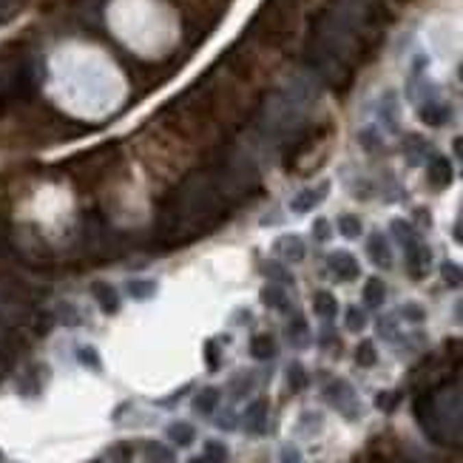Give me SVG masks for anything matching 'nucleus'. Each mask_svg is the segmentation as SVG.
I'll list each match as a JSON object with an SVG mask.
<instances>
[{
  "label": "nucleus",
  "instance_id": "1",
  "mask_svg": "<svg viewBox=\"0 0 463 463\" xmlns=\"http://www.w3.org/2000/svg\"><path fill=\"white\" fill-rule=\"evenodd\" d=\"M324 398L330 401L338 412H344L347 418L358 415V398H355L353 387H350V384H347V381H333L330 387L324 390Z\"/></svg>",
  "mask_w": 463,
  "mask_h": 463
},
{
  "label": "nucleus",
  "instance_id": "2",
  "mask_svg": "<svg viewBox=\"0 0 463 463\" xmlns=\"http://www.w3.org/2000/svg\"><path fill=\"white\" fill-rule=\"evenodd\" d=\"M327 264H330V270L341 281H353L358 276V262H355V256L347 253V250H336V253H330Z\"/></svg>",
  "mask_w": 463,
  "mask_h": 463
},
{
  "label": "nucleus",
  "instance_id": "3",
  "mask_svg": "<svg viewBox=\"0 0 463 463\" xmlns=\"http://www.w3.org/2000/svg\"><path fill=\"white\" fill-rule=\"evenodd\" d=\"M242 427L250 435H262L267 427V401H253L242 415Z\"/></svg>",
  "mask_w": 463,
  "mask_h": 463
},
{
  "label": "nucleus",
  "instance_id": "4",
  "mask_svg": "<svg viewBox=\"0 0 463 463\" xmlns=\"http://www.w3.org/2000/svg\"><path fill=\"white\" fill-rule=\"evenodd\" d=\"M324 194H327V182H324V185H318V188H307V190H301V194H296V197H293L290 210H293V214H310V210H313L316 205H321Z\"/></svg>",
  "mask_w": 463,
  "mask_h": 463
},
{
  "label": "nucleus",
  "instance_id": "5",
  "mask_svg": "<svg viewBox=\"0 0 463 463\" xmlns=\"http://www.w3.org/2000/svg\"><path fill=\"white\" fill-rule=\"evenodd\" d=\"M366 256H370L373 264H378V267H392V250L381 234L370 236V242H366Z\"/></svg>",
  "mask_w": 463,
  "mask_h": 463
},
{
  "label": "nucleus",
  "instance_id": "6",
  "mask_svg": "<svg viewBox=\"0 0 463 463\" xmlns=\"http://www.w3.org/2000/svg\"><path fill=\"white\" fill-rule=\"evenodd\" d=\"M91 293H94V299H97V304H100V310H103V313L114 316V313L120 310V296H117V290H114L111 284L97 281V284L91 287Z\"/></svg>",
  "mask_w": 463,
  "mask_h": 463
},
{
  "label": "nucleus",
  "instance_id": "7",
  "mask_svg": "<svg viewBox=\"0 0 463 463\" xmlns=\"http://www.w3.org/2000/svg\"><path fill=\"white\" fill-rule=\"evenodd\" d=\"M219 398H222L219 387H205V390H199L197 398H194V410H197L199 415H214V410L219 407Z\"/></svg>",
  "mask_w": 463,
  "mask_h": 463
},
{
  "label": "nucleus",
  "instance_id": "8",
  "mask_svg": "<svg viewBox=\"0 0 463 463\" xmlns=\"http://www.w3.org/2000/svg\"><path fill=\"white\" fill-rule=\"evenodd\" d=\"M168 438L173 440V447H190V443L197 440V429L185 421H177L168 427Z\"/></svg>",
  "mask_w": 463,
  "mask_h": 463
},
{
  "label": "nucleus",
  "instance_id": "9",
  "mask_svg": "<svg viewBox=\"0 0 463 463\" xmlns=\"http://www.w3.org/2000/svg\"><path fill=\"white\" fill-rule=\"evenodd\" d=\"M262 301H264L267 307H273V310H281V313H287V307H290V301H287V293H284V287H279V284H267V287H262Z\"/></svg>",
  "mask_w": 463,
  "mask_h": 463
},
{
  "label": "nucleus",
  "instance_id": "10",
  "mask_svg": "<svg viewBox=\"0 0 463 463\" xmlns=\"http://www.w3.org/2000/svg\"><path fill=\"white\" fill-rule=\"evenodd\" d=\"M279 253L290 264H296L304 259V242L299 236H284V239H279Z\"/></svg>",
  "mask_w": 463,
  "mask_h": 463
},
{
  "label": "nucleus",
  "instance_id": "11",
  "mask_svg": "<svg viewBox=\"0 0 463 463\" xmlns=\"http://www.w3.org/2000/svg\"><path fill=\"white\" fill-rule=\"evenodd\" d=\"M429 182L435 188H443V185H449L452 182V165L443 160V157H435L432 165H429Z\"/></svg>",
  "mask_w": 463,
  "mask_h": 463
},
{
  "label": "nucleus",
  "instance_id": "12",
  "mask_svg": "<svg viewBox=\"0 0 463 463\" xmlns=\"http://www.w3.org/2000/svg\"><path fill=\"white\" fill-rule=\"evenodd\" d=\"M250 355L259 358V361L273 358L276 355V341L270 336H253V341H250Z\"/></svg>",
  "mask_w": 463,
  "mask_h": 463
},
{
  "label": "nucleus",
  "instance_id": "13",
  "mask_svg": "<svg viewBox=\"0 0 463 463\" xmlns=\"http://www.w3.org/2000/svg\"><path fill=\"white\" fill-rule=\"evenodd\" d=\"M384 299H387V287H384V281L381 279H370V281H366V287H364L366 307H381Z\"/></svg>",
  "mask_w": 463,
  "mask_h": 463
},
{
  "label": "nucleus",
  "instance_id": "14",
  "mask_svg": "<svg viewBox=\"0 0 463 463\" xmlns=\"http://www.w3.org/2000/svg\"><path fill=\"white\" fill-rule=\"evenodd\" d=\"M313 307H316V313H318L321 318H333V316L338 313V301H336V296H333V293H327V290L316 293Z\"/></svg>",
  "mask_w": 463,
  "mask_h": 463
},
{
  "label": "nucleus",
  "instance_id": "15",
  "mask_svg": "<svg viewBox=\"0 0 463 463\" xmlns=\"http://www.w3.org/2000/svg\"><path fill=\"white\" fill-rule=\"evenodd\" d=\"M153 293H157V281H151V279H134V281H128V296L131 299L145 301Z\"/></svg>",
  "mask_w": 463,
  "mask_h": 463
},
{
  "label": "nucleus",
  "instance_id": "16",
  "mask_svg": "<svg viewBox=\"0 0 463 463\" xmlns=\"http://www.w3.org/2000/svg\"><path fill=\"white\" fill-rule=\"evenodd\" d=\"M421 120L427 125H443L449 120V108L447 105H429V108H421Z\"/></svg>",
  "mask_w": 463,
  "mask_h": 463
},
{
  "label": "nucleus",
  "instance_id": "17",
  "mask_svg": "<svg viewBox=\"0 0 463 463\" xmlns=\"http://www.w3.org/2000/svg\"><path fill=\"white\" fill-rule=\"evenodd\" d=\"M338 230H341V236H347V239H355V236L364 234L361 219H358V216H350V214H344V216L338 219Z\"/></svg>",
  "mask_w": 463,
  "mask_h": 463
},
{
  "label": "nucleus",
  "instance_id": "18",
  "mask_svg": "<svg viewBox=\"0 0 463 463\" xmlns=\"http://www.w3.org/2000/svg\"><path fill=\"white\" fill-rule=\"evenodd\" d=\"M148 463H177V455L162 443H148Z\"/></svg>",
  "mask_w": 463,
  "mask_h": 463
},
{
  "label": "nucleus",
  "instance_id": "19",
  "mask_svg": "<svg viewBox=\"0 0 463 463\" xmlns=\"http://www.w3.org/2000/svg\"><path fill=\"white\" fill-rule=\"evenodd\" d=\"M287 384H290V390L293 392H299V390H304L307 387V373H304V366L301 364H290L287 366Z\"/></svg>",
  "mask_w": 463,
  "mask_h": 463
},
{
  "label": "nucleus",
  "instance_id": "20",
  "mask_svg": "<svg viewBox=\"0 0 463 463\" xmlns=\"http://www.w3.org/2000/svg\"><path fill=\"white\" fill-rule=\"evenodd\" d=\"M105 463H131V447L128 443H114L105 455Z\"/></svg>",
  "mask_w": 463,
  "mask_h": 463
},
{
  "label": "nucleus",
  "instance_id": "21",
  "mask_svg": "<svg viewBox=\"0 0 463 463\" xmlns=\"http://www.w3.org/2000/svg\"><path fill=\"white\" fill-rule=\"evenodd\" d=\"M77 361L86 364L88 370H100V355L94 347H77Z\"/></svg>",
  "mask_w": 463,
  "mask_h": 463
},
{
  "label": "nucleus",
  "instance_id": "22",
  "mask_svg": "<svg viewBox=\"0 0 463 463\" xmlns=\"http://www.w3.org/2000/svg\"><path fill=\"white\" fill-rule=\"evenodd\" d=\"M355 361L361 364V366H373L375 361H378V355H375V347L370 344V341H364L358 350H355Z\"/></svg>",
  "mask_w": 463,
  "mask_h": 463
},
{
  "label": "nucleus",
  "instance_id": "23",
  "mask_svg": "<svg viewBox=\"0 0 463 463\" xmlns=\"http://www.w3.org/2000/svg\"><path fill=\"white\" fill-rule=\"evenodd\" d=\"M440 273H443V279H447L452 287H460V284H463V270H460L455 262H443Z\"/></svg>",
  "mask_w": 463,
  "mask_h": 463
},
{
  "label": "nucleus",
  "instance_id": "24",
  "mask_svg": "<svg viewBox=\"0 0 463 463\" xmlns=\"http://www.w3.org/2000/svg\"><path fill=\"white\" fill-rule=\"evenodd\" d=\"M205 455L214 458L216 463H227V447H225V443H219V440H208L205 443Z\"/></svg>",
  "mask_w": 463,
  "mask_h": 463
},
{
  "label": "nucleus",
  "instance_id": "25",
  "mask_svg": "<svg viewBox=\"0 0 463 463\" xmlns=\"http://www.w3.org/2000/svg\"><path fill=\"white\" fill-rule=\"evenodd\" d=\"M364 324H366V318H364V313L361 310H355V307H350L347 310V330H364Z\"/></svg>",
  "mask_w": 463,
  "mask_h": 463
},
{
  "label": "nucleus",
  "instance_id": "26",
  "mask_svg": "<svg viewBox=\"0 0 463 463\" xmlns=\"http://www.w3.org/2000/svg\"><path fill=\"white\" fill-rule=\"evenodd\" d=\"M401 316L410 318V321H423V318H427V313H423L421 304H403L401 307Z\"/></svg>",
  "mask_w": 463,
  "mask_h": 463
},
{
  "label": "nucleus",
  "instance_id": "27",
  "mask_svg": "<svg viewBox=\"0 0 463 463\" xmlns=\"http://www.w3.org/2000/svg\"><path fill=\"white\" fill-rule=\"evenodd\" d=\"M205 355H208V370L214 373L219 370V355H216V341H208L205 344Z\"/></svg>",
  "mask_w": 463,
  "mask_h": 463
},
{
  "label": "nucleus",
  "instance_id": "28",
  "mask_svg": "<svg viewBox=\"0 0 463 463\" xmlns=\"http://www.w3.org/2000/svg\"><path fill=\"white\" fill-rule=\"evenodd\" d=\"M304 333H307V324H304V318H301V316H299V318H293V324L287 327V336H290L296 344H299V338H301Z\"/></svg>",
  "mask_w": 463,
  "mask_h": 463
},
{
  "label": "nucleus",
  "instance_id": "29",
  "mask_svg": "<svg viewBox=\"0 0 463 463\" xmlns=\"http://www.w3.org/2000/svg\"><path fill=\"white\" fill-rule=\"evenodd\" d=\"M264 273H267V276H273V279H281V281H290V273H284V270H281L279 264H273V262H267V264H264Z\"/></svg>",
  "mask_w": 463,
  "mask_h": 463
},
{
  "label": "nucleus",
  "instance_id": "30",
  "mask_svg": "<svg viewBox=\"0 0 463 463\" xmlns=\"http://www.w3.org/2000/svg\"><path fill=\"white\" fill-rule=\"evenodd\" d=\"M313 230H316V236H318V239L324 242V239H327V230H330V227H327V222H324V219H318Z\"/></svg>",
  "mask_w": 463,
  "mask_h": 463
},
{
  "label": "nucleus",
  "instance_id": "31",
  "mask_svg": "<svg viewBox=\"0 0 463 463\" xmlns=\"http://www.w3.org/2000/svg\"><path fill=\"white\" fill-rule=\"evenodd\" d=\"M455 239H458V242L463 245V219H460V222L455 225Z\"/></svg>",
  "mask_w": 463,
  "mask_h": 463
},
{
  "label": "nucleus",
  "instance_id": "32",
  "mask_svg": "<svg viewBox=\"0 0 463 463\" xmlns=\"http://www.w3.org/2000/svg\"><path fill=\"white\" fill-rule=\"evenodd\" d=\"M455 318H458V321L463 324V299H460V301L455 304Z\"/></svg>",
  "mask_w": 463,
  "mask_h": 463
},
{
  "label": "nucleus",
  "instance_id": "33",
  "mask_svg": "<svg viewBox=\"0 0 463 463\" xmlns=\"http://www.w3.org/2000/svg\"><path fill=\"white\" fill-rule=\"evenodd\" d=\"M190 463H216V460H214V458H208V455L202 452L199 458H194V460H190Z\"/></svg>",
  "mask_w": 463,
  "mask_h": 463
},
{
  "label": "nucleus",
  "instance_id": "34",
  "mask_svg": "<svg viewBox=\"0 0 463 463\" xmlns=\"http://www.w3.org/2000/svg\"><path fill=\"white\" fill-rule=\"evenodd\" d=\"M455 148H458V157L463 160V140H455Z\"/></svg>",
  "mask_w": 463,
  "mask_h": 463
},
{
  "label": "nucleus",
  "instance_id": "35",
  "mask_svg": "<svg viewBox=\"0 0 463 463\" xmlns=\"http://www.w3.org/2000/svg\"><path fill=\"white\" fill-rule=\"evenodd\" d=\"M88 463H105V458H100V460H88Z\"/></svg>",
  "mask_w": 463,
  "mask_h": 463
}]
</instances>
